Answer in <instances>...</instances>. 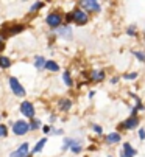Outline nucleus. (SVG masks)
<instances>
[{"mask_svg":"<svg viewBox=\"0 0 145 157\" xmlns=\"http://www.w3.org/2000/svg\"><path fill=\"white\" fill-rule=\"evenodd\" d=\"M139 139H140V140L145 139V129H140V131H139Z\"/></svg>","mask_w":145,"mask_h":157,"instance_id":"26","label":"nucleus"},{"mask_svg":"<svg viewBox=\"0 0 145 157\" xmlns=\"http://www.w3.org/2000/svg\"><path fill=\"white\" fill-rule=\"evenodd\" d=\"M20 112H22L25 117H28V118L34 117V107H33V104L28 103V101H23V103L20 104Z\"/></svg>","mask_w":145,"mask_h":157,"instance_id":"4","label":"nucleus"},{"mask_svg":"<svg viewBox=\"0 0 145 157\" xmlns=\"http://www.w3.org/2000/svg\"><path fill=\"white\" fill-rule=\"evenodd\" d=\"M6 136V126L0 124V137H5Z\"/></svg>","mask_w":145,"mask_h":157,"instance_id":"23","label":"nucleus"},{"mask_svg":"<svg viewBox=\"0 0 145 157\" xmlns=\"http://www.w3.org/2000/svg\"><path fill=\"white\" fill-rule=\"evenodd\" d=\"M128 34H131V36L134 34V27H130V28H128Z\"/></svg>","mask_w":145,"mask_h":157,"instance_id":"28","label":"nucleus"},{"mask_svg":"<svg viewBox=\"0 0 145 157\" xmlns=\"http://www.w3.org/2000/svg\"><path fill=\"white\" fill-rule=\"evenodd\" d=\"M134 78H137V73H130V75L127 73L125 75V79H134Z\"/></svg>","mask_w":145,"mask_h":157,"instance_id":"24","label":"nucleus"},{"mask_svg":"<svg viewBox=\"0 0 145 157\" xmlns=\"http://www.w3.org/2000/svg\"><path fill=\"white\" fill-rule=\"evenodd\" d=\"M45 69L52 70V72H58V70H59V65H58L55 61H47V64H45Z\"/></svg>","mask_w":145,"mask_h":157,"instance_id":"13","label":"nucleus"},{"mask_svg":"<svg viewBox=\"0 0 145 157\" xmlns=\"http://www.w3.org/2000/svg\"><path fill=\"white\" fill-rule=\"evenodd\" d=\"M62 79H64L66 86H72V78H70V73L69 72H64L62 73Z\"/></svg>","mask_w":145,"mask_h":157,"instance_id":"18","label":"nucleus"},{"mask_svg":"<svg viewBox=\"0 0 145 157\" xmlns=\"http://www.w3.org/2000/svg\"><path fill=\"white\" fill-rule=\"evenodd\" d=\"M58 34H59L61 37L72 39V28H70V27H61V28H58Z\"/></svg>","mask_w":145,"mask_h":157,"instance_id":"8","label":"nucleus"},{"mask_svg":"<svg viewBox=\"0 0 145 157\" xmlns=\"http://www.w3.org/2000/svg\"><path fill=\"white\" fill-rule=\"evenodd\" d=\"M38 128H41V121H39V120H34V121H31V124H30V129H38Z\"/></svg>","mask_w":145,"mask_h":157,"instance_id":"20","label":"nucleus"},{"mask_svg":"<svg viewBox=\"0 0 145 157\" xmlns=\"http://www.w3.org/2000/svg\"><path fill=\"white\" fill-rule=\"evenodd\" d=\"M125 157H134L136 155V149L130 145V143H125L123 145V152H122Z\"/></svg>","mask_w":145,"mask_h":157,"instance_id":"10","label":"nucleus"},{"mask_svg":"<svg viewBox=\"0 0 145 157\" xmlns=\"http://www.w3.org/2000/svg\"><path fill=\"white\" fill-rule=\"evenodd\" d=\"M94 131H95L97 134H102V132H103V129H102L99 124H94Z\"/></svg>","mask_w":145,"mask_h":157,"instance_id":"25","label":"nucleus"},{"mask_svg":"<svg viewBox=\"0 0 145 157\" xmlns=\"http://www.w3.org/2000/svg\"><path fill=\"white\" fill-rule=\"evenodd\" d=\"M27 154H28V143H23L17 151L11 152V157H27Z\"/></svg>","mask_w":145,"mask_h":157,"instance_id":"7","label":"nucleus"},{"mask_svg":"<svg viewBox=\"0 0 145 157\" xmlns=\"http://www.w3.org/2000/svg\"><path fill=\"white\" fill-rule=\"evenodd\" d=\"M45 143H47V139H42V140H39V142H38V145L33 148V154H34V152H41Z\"/></svg>","mask_w":145,"mask_h":157,"instance_id":"15","label":"nucleus"},{"mask_svg":"<svg viewBox=\"0 0 145 157\" xmlns=\"http://www.w3.org/2000/svg\"><path fill=\"white\" fill-rule=\"evenodd\" d=\"M139 124V118L137 117H131V118H128L125 123H123V128L125 129H133V128H136Z\"/></svg>","mask_w":145,"mask_h":157,"instance_id":"9","label":"nucleus"},{"mask_svg":"<svg viewBox=\"0 0 145 157\" xmlns=\"http://www.w3.org/2000/svg\"><path fill=\"white\" fill-rule=\"evenodd\" d=\"M91 79L95 81V82L103 81V79H105V72H102V70H95V72H92V73H91Z\"/></svg>","mask_w":145,"mask_h":157,"instance_id":"11","label":"nucleus"},{"mask_svg":"<svg viewBox=\"0 0 145 157\" xmlns=\"http://www.w3.org/2000/svg\"><path fill=\"white\" fill-rule=\"evenodd\" d=\"M0 50H3V36H0Z\"/></svg>","mask_w":145,"mask_h":157,"instance_id":"27","label":"nucleus"},{"mask_svg":"<svg viewBox=\"0 0 145 157\" xmlns=\"http://www.w3.org/2000/svg\"><path fill=\"white\" fill-rule=\"evenodd\" d=\"M48 131H50V128H48V126H44V132H45V134H47V132H48Z\"/></svg>","mask_w":145,"mask_h":157,"instance_id":"29","label":"nucleus"},{"mask_svg":"<svg viewBox=\"0 0 145 157\" xmlns=\"http://www.w3.org/2000/svg\"><path fill=\"white\" fill-rule=\"evenodd\" d=\"M117 81H119V78H112V79H111V82H112V84H115Z\"/></svg>","mask_w":145,"mask_h":157,"instance_id":"30","label":"nucleus"},{"mask_svg":"<svg viewBox=\"0 0 145 157\" xmlns=\"http://www.w3.org/2000/svg\"><path fill=\"white\" fill-rule=\"evenodd\" d=\"M61 22H62V17H61L59 14H56V13H52V14H48V16H47V24L50 25L52 28L59 27V25H61Z\"/></svg>","mask_w":145,"mask_h":157,"instance_id":"5","label":"nucleus"},{"mask_svg":"<svg viewBox=\"0 0 145 157\" xmlns=\"http://www.w3.org/2000/svg\"><path fill=\"white\" fill-rule=\"evenodd\" d=\"M70 106H72L70 100H61V101H59V109H61V110H69Z\"/></svg>","mask_w":145,"mask_h":157,"instance_id":"14","label":"nucleus"},{"mask_svg":"<svg viewBox=\"0 0 145 157\" xmlns=\"http://www.w3.org/2000/svg\"><path fill=\"white\" fill-rule=\"evenodd\" d=\"M70 149H72V151H74V152H77V154H78V152L81 151V146H80V143H77V142L74 140V143H72V146H70Z\"/></svg>","mask_w":145,"mask_h":157,"instance_id":"19","label":"nucleus"},{"mask_svg":"<svg viewBox=\"0 0 145 157\" xmlns=\"http://www.w3.org/2000/svg\"><path fill=\"white\" fill-rule=\"evenodd\" d=\"M67 20H74L78 25H84V24H87V14L81 10H75L72 14L67 16Z\"/></svg>","mask_w":145,"mask_h":157,"instance_id":"1","label":"nucleus"},{"mask_svg":"<svg viewBox=\"0 0 145 157\" xmlns=\"http://www.w3.org/2000/svg\"><path fill=\"white\" fill-rule=\"evenodd\" d=\"M45 64H47V61H45L42 56H38V58H36V61H34L36 69H42V67H45Z\"/></svg>","mask_w":145,"mask_h":157,"instance_id":"16","label":"nucleus"},{"mask_svg":"<svg viewBox=\"0 0 145 157\" xmlns=\"http://www.w3.org/2000/svg\"><path fill=\"white\" fill-rule=\"evenodd\" d=\"M44 6V3H41V2H38V3H34L33 6H31V13H34L36 10H39V8H42Z\"/></svg>","mask_w":145,"mask_h":157,"instance_id":"22","label":"nucleus"},{"mask_svg":"<svg viewBox=\"0 0 145 157\" xmlns=\"http://www.w3.org/2000/svg\"><path fill=\"white\" fill-rule=\"evenodd\" d=\"M81 5L89 10V11H95V13H99L100 11V3L99 2H94V0H87V2H81Z\"/></svg>","mask_w":145,"mask_h":157,"instance_id":"6","label":"nucleus"},{"mask_svg":"<svg viewBox=\"0 0 145 157\" xmlns=\"http://www.w3.org/2000/svg\"><path fill=\"white\" fill-rule=\"evenodd\" d=\"M10 65H11V61L8 58H5V56L0 58V67H2V69H8Z\"/></svg>","mask_w":145,"mask_h":157,"instance_id":"17","label":"nucleus"},{"mask_svg":"<svg viewBox=\"0 0 145 157\" xmlns=\"http://www.w3.org/2000/svg\"><path fill=\"white\" fill-rule=\"evenodd\" d=\"M134 55H136V58H137L139 61L145 62V53H140V52H134Z\"/></svg>","mask_w":145,"mask_h":157,"instance_id":"21","label":"nucleus"},{"mask_svg":"<svg viewBox=\"0 0 145 157\" xmlns=\"http://www.w3.org/2000/svg\"><path fill=\"white\" fill-rule=\"evenodd\" d=\"M10 87H11V90L14 92V95H17V97H25V89L20 86V82H19L16 78H10Z\"/></svg>","mask_w":145,"mask_h":157,"instance_id":"3","label":"nucleus"},{"mask_svg":"<svg viewBox=\"0 0 145 157\" xmlns=\"http://www.w3.org/2000/svg\"><path fill=\"white\" fill-rule=\"evenodd\" d=\"M28 129H30V124L27 121H23V120L16 121L13 124V132L16 134V136H23L25 132H28Z\"/></svg>","mask_w":145,"mask_h":157,"instance_id":"2","label":"nucleus"},{"mask_svg":"<svg viewBox=\"0 0 145 157\" xmlns=\"http://www.w3.org/2000/svg\"><path fill=\"white\" fill-rule=\"evenodd\" d=\"M106 142L108 143H119L120 142V134H117V132L109 134V136H106Z\"/></svg>","mask_w":145,"mask_h":157,"instance_id":"12","label":"nucleus"}]
</instances>
